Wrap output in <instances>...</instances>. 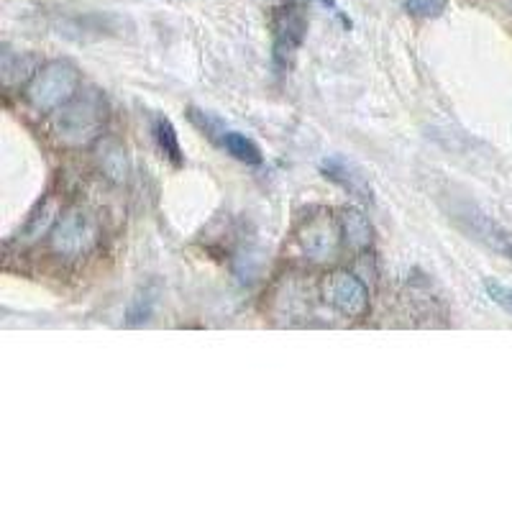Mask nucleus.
Listing matches in <instances>:
<instances>
[{
  "mask_svg": "<svg viewBox=\"0 0 512 512\" xmlns=\"http://www.w3.org/2000/svg\"><path fill=\"white\" fill-rule=\"evenodd\" d=\"M108 123V100L100 90L85 88L52 116V134L67 149L95 146Z\"/></svg>",
  "mask_w": 512,
  "mask_h": 512,
  "instance_id": "obj_1",
  "label": "nucleus"
},
{
  "mask_svg": "<svg viewBox=\"0 0 512 512\" xmlns=\"http://www.w3.org/2000/svg\"><path fill=\"white\" fill-rule=\"evenodd\" d=\"M80 70L70 59H52L41 64L34 80L24 88L26 103L36 113H54L80 93Z\"/></svg>",
  "mask_w": 512,
  "mask_h": 512,
  "instance_id": "obj_2",
  "label": "nucleus"
},
{
  "mask_svg": "<svg viewBox=\"0 0 512 512\" xmlns=\"http://www.w3.org/2000/svg\"><path fill=\"white\" fill-rule=\"evenodd\" d=\"M448 218L464 236L512 262V231L497 223L492 216H487L482 208H477L469 200H454L448 205Z\"/></svg>",
  "mask_w": 512,
  "mask_h": 512,
  "instance_id": "obj_3",
  "label": "nucleus"
},
{
  "mask_svg": "<svg viewBox=\"0 0 512 512\" xmlns=\"http://www.w3.org/2000/svg\"><path fill=\"white\" fill-rule=\"evenodd\" d=\"M100 239V228L85 210H67L49 233V246L62 259H80L90 254Z\"/></svg>",
  "mask_w": 512,
  "mask_h": 512,
  "instance_id": "obj_4",
  "label": "nucleus"
},
{
  "mask_svg": "<svg viewBox=\"0 0 512 512\" xmlns=\"http://www.w3.org/2000/svg\"><path fill=\"white\" fill-rule=\"evenodd\" d=\"M297 244H300V251H303L308 262L326 264L333 262L338 251H341L344 231H341L338 218H333L326 210H320L315 216L305 218L303 226L297 228Z\"/></svg>",
  "mask_w": 512,
  "mask_h": 512,
  "instance_id": "obj_5",
  "label": "nucleus"
},
{
  "mask_svg": "<svg viewBox=\"0 0 512 512\" xmlns=\"http://www.w3.org/2000/svg\"><path fill=\"white\" fill-rule=\"evenodd\" d=\"M323 297L326 303L336 310L338 315H344L349 320H364L372 310V300H369V287L361 282L349 269H336V272L326 274L323 280Z\"/></svg>",
  "mask_w": 512,
  "mask_h": 512,
  "instance_id": "obj_6",
  "label": "nucleus"
},
{
  "mask_svg": "<svg viewBox=\"0 0 512 512\" xmlns=\"http://www.w3.org/2000/svg\"><path fill=\"white\" fill-rule=\"evenodd\" d=\"M305 31H308V18H305L303 8L295 6V3H287V6L277 8V13H274L272 47V59L277 64V70H285L287 64H290L292 54L303 44Z\"/></svg>",
  "mask_w": 512,
  "mask_h": 512,
  "instance_id": "obj_7",
  "label": "nucleus"
},
{
  "mask_svg": "<svg viewBox=\"0 0 512 512\" xmlns=\"http://www.w3.org/2000/svg\"><path fill=\"white\" fill-rule=\"evenodd\" d=\"M320 172H323L326 180L336 182L341 190L349 192L351 198L361 200V203H372L374 200V192H372V185H369L367 175H364L356 164H351L349 159L338 157V154L326 157L323 162H320Z\"/></svg>",
  "mask_w": 512,
  "mask_h": 512,
  "instance_id": "obj_8",
  "label": "nucleus"
},
{
  "mask_svg": "<svg viewBox=\"0 0 512 512\" xmlns=\"http://www.w3.org/2000/svg\"><path fill=\"white\" fill-rule=\"evenodd\" d=\"M59 218H62V205H59V200L54 198V195L41 198L39 203L34 205V210L26 216L24 226L18 228L13 244L31 246L36 244V241L47 239L49 233L54 231V226H57Z\"/></svg>",
  "mask_w": 512,
  "mask_h": 512,
  "instance_id": "obj_9",
  "label": "nucleus"
},
{
  "mask_svg": "<svg viewBox=\"0 0 512 512\" xmlns=\"http://www.w3.org/2000/svg\"><path fill=\"white\" fill-rule=\"evenodd\" d=\"M93 157L100 169V175L108 182H113V185H123L128 180V175H131V159H128L123 141H118L116 136H103L93 146Z\"/></svg>",
  "mask_w": 512,
  "mask_h": 512,
  "instance_id": "obj_10",
  "label": "nucleus"
},
{
  "mask_svg": "<svg viewBox=\"0 0 512 512\" xmlns=\"http://www.w3.org/2000/svg\"><path fill=\"white\" fill-rule=\"evenodd\" d=\"M39 59L34 54L26 52H13L11 47H3V62H0V70H3V85L8 90H16L21 85H29L34 80V75L39 72Z\"/></svg>",
  "mask_w": 512,
  "mask_h": 512,
  "instance_id": "obj_11",
  "label": "nucleus"
},
{
  "mask_svg": "<svg viewBox=\"0 0 512 512\" xmlns=\"http://www.w3.org/2000/svg\"><path fill=\"white\" fill-rule=\"evenodd\" d=\"M341 231H344V244L354 251H367L374 244V228L369 223V218L364 216V210L354 208V205H346L341 208Z\"/></svg>",
  "mask_w": 512,
  "mask_h": 512,
  "instance_id": "obj_12",
  "label": "nucleus"
},
{
  "mask_svg": "<svg viewBox=\"0 0 512 512\" xmlns=\"http://www.w3.org/2000/svg\"><path fill=\"white\" fill-rule=\"evenodd\" d=\"M154 141H157L159 152L169 159V162L175 164V167H185V152H182L180 146V134H177V128L172 126V121L164 116L154 118Z\"/></svg>",
  "mask_w": 512,
  "mask_h": 512,
  "instance_id": "obj_13",
  "label": "nucleus"
},
{
  "mask_svg": "<svg viewBox=\"0 0 512 512\" xmlns=\"http://www.w3.org/2000/svg\"><path fill=\"white\" fill-rule=\"evenodd\" d=\"M159 303V287L157 285H144L126 308V326H144L146 320L154 315V308Z\"/></svg>",
  "mask_w": 512,
  "mask_h": 512,
  "instance_id": "obj_14",
  "label": "nucleus"
},
{
  "mask_svg": "<svg viewBox=\"0 0 512 512\" xmlns=\"http://www.w3.org/2000/svg\"><path fill=\"white\" fill-rule=\"evenodd\" d=\"M221 149H226L228 154H231L233 159H239V162L244 164H262V149L254 144V141L249 139L246 134H241V131H231L228 128L226 134H223L221 139Z\"/></svg>",
  "mask_w": 512,
  "mask_h": 512,
  "instance_id": "obj_15",
  "label": "nucleus"
},
{
  "mask_svg": "<svg viewBox=\"0 0 512 512\" xmlns=\"http://www.w3.org/2000/svg\"><path fill=\"white\" fill-rule=\"evenodd\" d=\"M187 116H190V121L195 123V126H198L200 131H203V134L208 136L210 141H216V144H221L223 134H226V131H228L226 123H223L221 118L213 116V113H210V111H200V108H190V111H187Z\"/></svg>",
  "mask_w": 512,
  "mask_h": 512,
  "instance_id": "obj_16",
  "label": "nucleus"
},
{
  "mask_svg": "<svg viewBox=\"0 0 512 512\" xmlns=\"http://www.w3.org/2000/svg\"><path fill=\"white\" fill-rule=\"evenodd\" d=\"M448 0H402L405 13L415 18H438L446 11Z\"/></svg>",
  "mask_w": 512,
  "mask_h": 512,
  "instance_id": "obj_17",
  "label": "nucleus"
},
{
  "mask_svg": "<svg viewBox=\"0 0 512 512\" xmlns=\"http://www.w3.org/2000/svg\"><path fill=\"white\" fill-rule=\"evenodd\" d=\"M484 292H487L489 300H492L495 305H500L505 313H512V287L487 280L484 282Z\"/></svg>",
  "mask_w": 512,
  "mask_h": 512,
  "instance_id": "obj_18",
  "label": "nucleus"
},
{
  "mask_svg": "<svg viewBox=\"0 0 512 512\" xmlns=\"http://www.w3.org/2000/svg\"><path fill=\"white\" fill-rule=\"evenodd\" d=\"M318 3H323V6H326V8H328V11H331V13H333V16H336V18H338V21H341V24H344V26H346V29H351V21H349V18H346V13H344V11H341V6H338L336 0H318Z\"/></svg>",
  "mask_w": 512,
  "mask_h": 512,
  "instance_id": "obj_19",
  "label": "nucleus"
}]
</instances>
